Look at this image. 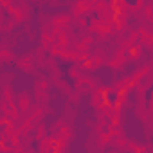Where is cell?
Returning a JSON list of instances; mask_svg holds the SVG:
<instances>
[{
	"mask_svg": "<svg viewBox=\"0 0 153 153\" xmlns=\"http://www.w3.org/2000/svg\"><path fill=\"white\" fill-rule=\"evenodd\" d=\"M123 92H124V88L123 90H106L103 94V101L110 106H119V97H121Z\"/></svg>",
	"mask_w": 153,
	"mask_h": 153,
	"instance_id": "obj_1",
	"label": "cell"
}]
</instances>
